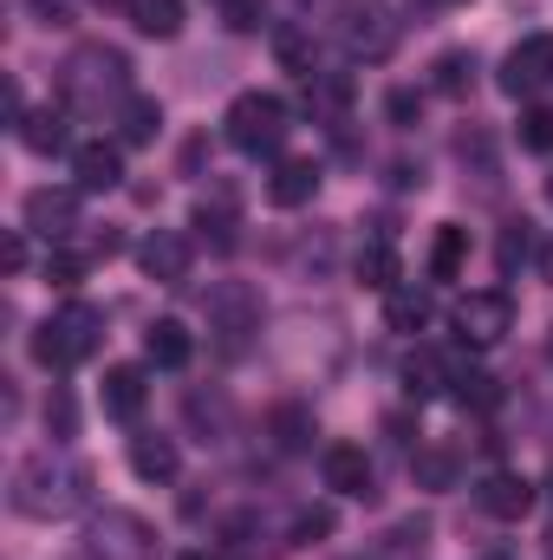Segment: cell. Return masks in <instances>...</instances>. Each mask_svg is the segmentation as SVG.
Instances as JSON below:
<instances>
[{
    "label": "cell",
    "mask_w": 553,
    "mask_h": 560,
    "mask_svg": "<svg viewBox=\"0 0 553 560\" xmlns=\"http://www.w3.org/2000/svg\"><path fill=\"white\" fill-rule=\"evenodd\" d=\"M85 489H92V469L85 463H72V456H52V450H39V456H26L20 469H13V509L20 515H72L79 502H85Z\"/></svg>",
    "instance_id": "cell-1"
},
{
    "label": "cell",
    "mask_w": 553,
    "mask_h": 560,
    "mask_svg": "<svg viewBox=\"0 0 553 560\" xmlns=\"http://www.w3.org/2000/svg\"><path fill=\"white\" fill-rule=\"evenodd\" d=\"M430 72H436V79H430L436 92H469V85H475V52H443Z\"/></svg>",
    "instance_id": "cell-24"
},
{
    "label": "cell",
    "mask_w": 553,
    "mask_h": 560,
    "mask_svg": "<svg viewBox=\"0 0 553 560\" xmlns=\"http://www.w3.org/2000/svg\"><path fill=\"white\" fill-rule=\"evenodd\" d=\"M183 560H209V555H183Z\"/></svg>",
    "instance_id": "cell-36"
},
{
    "label": "cell",
    "mask_w": 553,
    "mask_h": 560,
    "mask_svg": "<svg viewBox=\"0 0 553 560\" xmlns=\"http://www.w3.org/2000/svg\"><path fill=\"white\" fill-rule=\"evenodd\" d=\"M39 13H46V26H66V0H33Z\"/></svg>",
    "instance_id": "cell-34"
},
{
    "label": "cell",
    "mask_w": 553,
    "mask_h": 560,
    "mask_svg": "<svg viewBox=\"0 0 553 560\" xmlns=\"http://www.w3.org/2000/svg\"><path fill=\"white\" fill-rule=\"evenodd\" d=\"M416 482H423V489H456V456L423 450V456H416Z\"/></svg>",
    "instance_id": "cell-26"
},
{
    "label": "cell",
    "mask_w": 553,
    "mask_h": 560,
    "mask_svg": "<svg viewBox=\"0 0 553 560\" xmlns=\"http://www.w3.org/2000/svg\"><path fill=\"white\" fill-rule=\"evenodd\" d=\"M20 143H26L33 156H52V150H66V143H72V131H66V112H52V105L26 112V118H20Z\"/></svg>",
    "instance_id": "cell-18"
},
{
    "label": "cell",
    "mask_w": 553,
    "mask_h": 560,
    "mask_svg": "<svg viewBox=\"0 0 553 560\" xmlns=\"http://www.w3.org/2000/svg\"><path fill=\"white\" fill-rule=\"evenodd\" d=\"M548 482H553V476H548Z\"/></svg>",
    "instance_id": "cell-38"
},
{
    "label": "cell",
    "mask_w": 553,
    "mask_h": 560,
    "mask_svg": "<svg viewBox=\"0 0 553 560\" xmlns=\"http://www.w3.org/2000/svg\"><path fill=\"white\" fill-rule=\"evenodd\" d=\"M293 535H299V541H313V535H332V515H326V509H306V515L293 522Z\"/></svg>",
    "instance_id": "cell-30"
},
{
    "label": "cell",
    "mask_w": 553,
    "mask_h": 560,
    "mask_svg": "<svg viewBox=\"0 0 553 560\" xmlns=\"http://www.w3.org/2000/svg\"><path fill=\"white\" fill-rule=\"evenodd\" d=\"M358 280L378 287V293H391V287H398V248H391V242H372V248L358 255Z\"/></svg>",
    "instance_id": "cell-23"
},
{
    "label": "cell",
    "mask_w": 553,
    "mask_h": 560,
    "mask_svg": "<svg viewBox=\"0 0 553 560\" xmlns=\"http://www.w3.org/2000/svg\"><path fill=\"white\" fill-rule=\"evenodd\" d=\"M313 189H319V163L313 156H286V163H274V176H268V202L274 209L313 202Z\"/></svg>",
    "instance_id": "cell-14"
},
{
    "label": "cell",
    "mask_w": 553,
    "mask_h": 560,
    "mask_svg": "<svg viewBox=\"0 0 553 560\" xmlns=\"http://www.w3.org/2000/svg\"><path fill=\"white\" fill-rule=\"evenodd\" d=\"M209 313H215V326L228 332V346H242V339H248V332L261 326V300H255L248 287H215Z\"/></svg>",
    "instance_id": "cell-13"
},
{
    "label": "cell",
    "mask_w": 553,
    "mask_h": 560,
    "mask_svg": "<svg viewBox=\"0 0 553 560\" xmlns=\"http://www.w3.org/2000/svg\"><path fill=\"white\" fill-rule=\"evenodd\" d=\"M508 326H515V300H508L502 287L469 293V300L456 306V332H462V346H495Z\"/></svg>",
    "instance_id": "cell-5"
},
{
    "label": "cell",
    "mask_w": 553,
    "mask_h": 560,
    "mask_svg": "<svg viewBox=\"0 0 553 560\" xmlns=\"http://www.w3.org/2000/svg\"><path fill=\"white\" fill-rule=\"evenodd\" d=\"M79 196L85 189H33L26 196V229L46 235V242H66L79 229Z\"/></svg>",
    "instance_id": "cell-7"
},
{
    "label": "cell",
    "mask_w": 553,
    "mask_h": 560,
    "mask_svg": "<svg viewBox=\"0 0 553 560\" xmlns=\"http://www.w3.org/2000/svg\"><path fill=\"white\" fill-rule=\"evenodd\" d=\"M72 183H79L85 196L118 189V183H125V150H118V143H79V150H72Z\"/></svg>",
    "instance_id": "cell-9"
},
{
    "label": "cell",
    "mask_w": 553,
    "mask_h": 560,
    "mask_svg": "<svg viewBox=\"0 0 553 560\" xmlns=\"http://www.w3.org/2000/svg\"><path fill=\"white\" fill-rule=\"evenodd\" d=\"M0 261H7V275H20V268H26V242L7 235V242H0Z\"/></svg>",
    "instance_id": "cell-32"
},
{
    "label": "cell",
    "mask_w": 553,
    "mask_h": 560,
    "mask_svg": "<svg viewBox=\"0 0 553 560\" xmlns=\"http://www.w3.org/2000/svg\"><path fill=\"white\" fill-rule=\"evenodd\" d=\"M456 398H462V405H495V378H489V372H462V365H456Z\"/></svg>",
    "instance_id": "cell-28"
},
{
    "label": "cell",
    "mask_w": 553,
    "mask_h": 560,
    "mask_svg": "<svg viewBox=\"0 0 553 560\" xmlns=\"http://www.w3.org/2000/svg\"><path fill=\"white\" fill-rule=\"evenodd\" d=\"M222 7H235V0H222Z\"/></svg>",
    "instance_id": "cell-37"
},
{
    "label": "cell",
    "mask_w": 553,
    "mask_h": 560,
    "mask_svg": "<svg viewBox=\"0 0 553 560\" xmlns=\"http://www.w3.org/2000/svg\"><path fill=\"white\" fill-rule=\"evenodd\" d=\"M319 476H326L332 495H365V489H372V456H365L358 443H326Z\"/></svg>",
    "instance_id": "cell-10"
},
{
    "label": "cell",
    "mask_w": 553,
    "mask_h": 560,
    "mask_svg": "<svg viewBox=\"0 0 553 560\" xmlns=\"http://www.w3.org/2000/svg\"><path fill=\"white\" fill-rule=\"evenodd\" d=\"M138 261H143V275L150 280L176 287V280H189V242H183L176 229H156V235L138 248Z\"/></svg>",
    "instance_id": "cell-12"
},
{
    "label": "cell",
    "mask_w": 553,
    "mask_h": 560,
    "mask_svg": "<svg viewBox=\"0 0 553 560\" xmlns=\"http://www.w3.org/2000/svg\"><path fill=\"white\" fill-rule=\"evenodd\" d=\"M443 385H456V359H443V352L416 346L411 359H404V392H411V398H436Z\"/></svg>",
    "instance_id": "cell-17"
},
{
    "label": "cell",
    "mask_w": 553,
    "mask_h": 560,
    "mask_svg": "<svg viewBox=\"0 0 553 560\" xmlns=\"http://www.w3.org/2000/svg\"><path fill=\"white\" fill-rule=\"evenodd\" d=\"M163 131V105L156 98H125V112H118V138L125 143H150Z\"/></svg>",
    "instance_id": "cell-21"
},
{
    "label": "cell",
    "mask_w": 553,
    "mask_h": 560,
    "mask_svg": "<svg viewBox=\"0 0 553 560\" xmlns=\"http://www.w3.org/2000/svg\"><path fill=\"white\" fill-rule=\"evenodd\" d=\"M66 98H72V105L125 98V59H118L111 46H85V52L66 66Z\"/></svg>",
    "instance_id": "cell-4"
},
{
    "label": "cell",
    "mask_w": 553,
    "mask_h": 560,
    "mask_svg": "<svg viewBox=\"0 0 553 560\" xmlns=\"http://www.w3.org/2000/svg\"><path fill=\"white\" fill-rule=\"evenodd\" d=\"M189 352H196V339H189V326H183V319H156V326L143 332V359H150L156 372L189 365Z\"/></svg>",
    "instance_id": "cell-15"
},
{
    "label": "cell",
    "mask_w": 553,
    "mask_h": 560,
    "mask_svg": "<svg viewBox=\"0 0 553 560\" xmlns=\"http://www.w3.org/2000/svg\"><path fill=\"white\" fill-rule=\"evenodd\" d=\"M280 430H286V436H280L286 450H299V443H306V418H299V411H280Z\"/></svg>",
    "instance_id": "cell-31"
},
{
    "label": "cell",
    "mask_w": 553,
    "mask_h": 560,
    "mask_svg": "<svg viewBox=\"0 0 553 560\" xmlns=\"http://www.w3.org/2000/svg\"><path fill=\"white\" fill-rule=\"evenodd\" d=\"M228 143L235 150H248V156H274L280 138H286V105H280L274 92H242L235 105H228Z\"/></svg>",
    "instance_id": "cell-3"
},
{
    "label": "cell",
    "mask_w": 553,
    "mask_h": 560,
    "mask_svg": "<svg viewBox=\"0 0 553 560\" xmlns=\"http://www.w3.org/2000/svg\"><path fill=\"white\" fill-rule=\"evenodd\" d=\"M391 326H398V332L430 326V293H416V287H391Z\"/></svg>",
    "instance_id": "cell-25"
},
{
    "label": "cell",
    "mask_w": 553,
    "mask_h": 560,
    "mask_svg": "<svg viewBox=\"0 0 553 560\" xmlns=\"http://www.w3.org/2000/svg\"><path fill=\"white\" fill-rule=\"evenodd\" d=\"M521 143L528 150H553V112H528L521 118Z\"/></svg>",
    "instance_id": "cell-29"
},
{
    "label": "cell",
    "mask_w": 553,
    "mask_h": 560,
    "mask_svg": "<svg viewBox=\"0 0 553 560\" xmlns=\"http://www.w3.org/2000/svg\"><path fill=\"white\" fill-rule=\"evenodd\" d=\"M46 423H59V430H72V405H66V398H52V405H46Z\"/></svg>",
    "instance_id": "cell-33"
},
{
    "label": "cell",
    "mask_w": 553,
    "mask_h": 560,
    "mask_svg": "<svg viewBox=\"0 0 553 560\" xmlns=\"http://www.w3.org/2000/svg\"><path fill=\"white\" fill-rule=\"evenodd\" d=\"M131 469L143 482H169L176 476V443L169 436H131Z\"/></svg>",
    "instance_id": "cell-19"
},
{
    "label": "cell",
    "mask_w": 553,
    "mask_h": 560,
    "mask_svg": "<svg viewBox=\"0 0 553 560\" xmlns=\"http://www.w3.org/2000/svg\"><path fill=\"white\" fill-rule=\"evenodd\" d=\"M541 268H548V280H553V248H548V261H541Z\"/></svg>",
    "instance_id": "cell-35"
},
{
    "label": "cell",
    "mask_w": 553,
    "mask_h": 560,
    "mask_svg": "<svg viewBox=\"0 0 553 560\" xmlns=\"http://www.w3.org/2000/svg\"><path fill=\"white\" fill-rule=\"evenodd\" d=\"M85 268H92V261H85L79 248H52V255H46V280H59V287L85 280Z\"/></svg>",
    "instance_id": "cell-27"
},
{
    "label": "cell",
    "mask_w": 553,
    "mask_h": 560,
    "mask_svg": "<svg viewBox=\"0 0 553 560\" xmlns=\"http://www.w3.org/2000/svg\"><path fill=\"white\" fill-rule=\"evenodd\" d=\"M345 46H352L358 59H385V52L398 46V13H391L385 0H365V7L352 13V26H345Z\"/></svg>",
    "instance_id": "cell-8"
},
{
    "label": "cell",
    "mask_w": 553,
    "mask_h": 560,
    "mask_svg": "<svg viewBox=\"0 0 553 560\" xmlns=\"http://www.w3.org/2000/svg\"><path fill=\"white\" fill-rule=\"evenodd\" d=\"M143 398H150V385H143V365H111L105 372V418L131 423L143 411Z\"/></svg>",
    "instance_id": "cell-16"
},
{
    "label": "cell",
    "mask_w": 553,
    "mask_h": 560,
    "mask_svg": "<svg viewBox=\"0 0 553 560\" xmlns=\"http://www.w3.org/2000/svg\"><path fill=\"white\" fill-rule=\"evenodd\" d=\"M462 261H469V229H436V248H430V275L436 280H456L462 275Z\"/></svg>",
    "instance_id": "cell-20"
},
{
    "label": "cell",
    "mask_w": 553,
    "mask_h": 560,
    "mask_svg": "<svg viewBox=\"0 0 553 560\" xmlns=\"http://www.w3.org/2000/svg\"><path fill=\"white\" fill-rule=\"evenodd\" d=\"M553 85V33H534V39H521L508 59H502V92H541Z\"/></svg>",
    "instance_id": "cell-6"
},
{
    "label": "cell",
    "mask_w": 553,
    "mask_h": 560,
    "mask_svg": "<svg viewBox=\"0 0 553 560\" xmlns=\"http://www.w3.org/2000/svg\"><path fill=\"white\" fill-rule=\"evenodd\" d=\"M475 502H482L495 522H521V515L534 509V482H528V476H508V469H495V476H482Z\"/></svg>",
    "instance_id": "cell-11"
},
{
    "label": "cell",
    "mask_w": 553,
    "mask_h": 560,
    "mask_svg": "<svg viewBox=\"0 0 553 560\" xmlns=\"http://www.w3.org/2000/svg\"><path fill=\"white\" fill-rule=\"evenodd\" d=\"M98 332H105V313L85 306V300H72V306H59V313L33 332V359H39L46 372H72L79 359L98 352Z\"/></svg>",
    "instance_id": "cell-2"
},
{
    "label": "cell",
    "mask_w": 553,
    "mask_h": 560,
    "mask_svg": "<svg viewBox=\"0 0 553 560\" xmlns=\"http://www.w3.org/2000/svg\"><path fill=\"white\" fill-rule=\"evenodd\" d=\"M131 20H138V33H150V39H176L183 33V0H138Z\"/></svg>",
    "instance_id": "cell-22"
}]
</instances>
